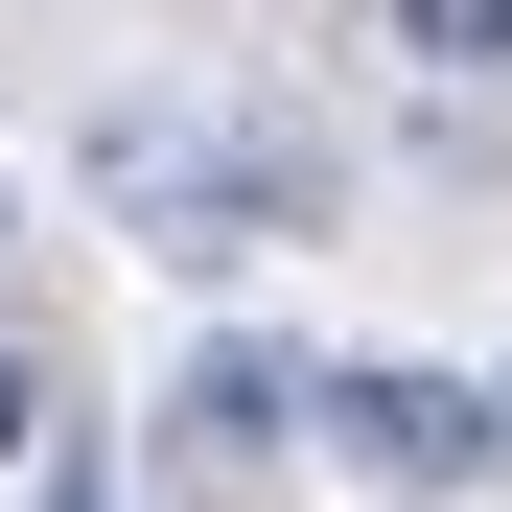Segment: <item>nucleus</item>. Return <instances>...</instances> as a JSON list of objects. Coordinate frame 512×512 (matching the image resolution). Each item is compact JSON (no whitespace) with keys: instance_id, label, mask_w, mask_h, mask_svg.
<instances>
[{"instance_id":"39448f33","label":"nucleus","mask_w":512,"mask_h":512,"mask_svg":"<svg viewBox=\"0 0 512 512\" xmlns=\"http://www.w3.org/2000/svg\"><path fill=\"white\" fill-rule=\"evenodd\" d=\"M24 443H47V373H24V350H0V466H24Z\"/></svg>"},{"instance_id":"423d86ee","label":"nucleus","mask_w":512,"mask_h":512,"mask_svg":"<svg viewBox=\"0 0 512 512\" xmlns=\"http://www.w3.org/2000/svg\"><path fill=\"white\" fill-rule=\"evenodd\" d=\"M466 419H489V466H512V373H489V396H466Z\"/></svg>"},{"instance_id":"7ed1b4c3","label":"nucleus","mask_w":512,"mask_h":512,"mask_svg":"<svg viewBox=\"0 0 512 512\" xmlns=\"http://www.w3.org/2000/svg\"><path fill=\"white\" fill-rule=\"evenodd\" d=\"M187 443H210V466H280V443H303V350H256V326L187 350Z\"/></svg>"},{"instance_id":"f257e3e1","label":"nucleus","mask_w":512,"mask_h":512,"mask_svg":"<svg viewBox=\"0 0 512 512\" xmlns=\"http://www.w3.org/2000/svg\"><path fill=\"white\" fill-rule=\"evenodd\" d=\"M94 187L140 210V256H256V233H326V140L280 117H94Z\"/></svg>"},{"instance_id":"f03ea898","label":"nucleus","mask_w":512,"mask_h":512,"mask_svg":"<svg viewBox=\"0 0 512 512\" xmlns=\"http://www.w3.org/2000/svg\"><path fill=\"white\" fill-rule=\"evenodd\" d=\"M303 396H326V443H350L373 489H466V466H489L466 373H419V350H373V373H303Z\"/></svg>"},{"instance_id":"20e7f679","label":"nucleus","mask_w":512,"mask_h":512,"mask_svg":"<svg viewBox=\"0 0 512 512\" xmlns=\"http://www.w3.org/2000/svg\"><path fill=\"white\" fill-rule=\"evenodd\" d=\"M373 24H396L419 70H512V0H373Z\"/></svg>"}]
</instances>
